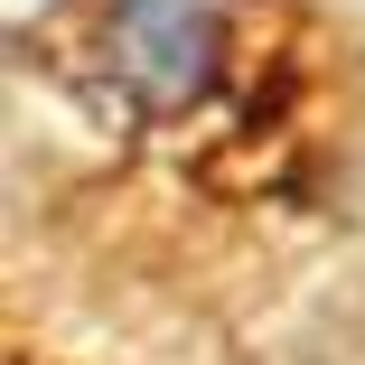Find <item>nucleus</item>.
<instances>
[{"mask_svg":"<svg viewBox=\"0 0 365 365\" xmlns=\"http://www.w3.org/2000/svg\"><path fill=\"white\" fill-rule=\"evenodd\" d=\"M47 56L113 122H178L225 85V19L206 0H103V19H66Z\"/></svg>","mask_w":365,"mask_h":365,"instance_id":"nucleus-1","label":"nucleus"}]
</instances>
